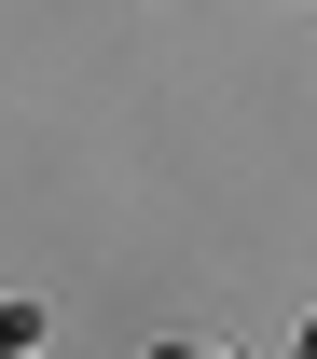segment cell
<instances>
[{
  "label": "cell",
  "mask_w": 317,
  "mask_h": 359,
  "mask_svg": "<svg viewBox=\"0 0 317 359\" xmlns=\"http://www.w3.org/2000/svg\"><path fill=\"white\" fill-rule=\"evenodd\" d=\"M152 359H221V346H152Z\"/></svg>",
  "instance_id": "6da1fadb"
},
{
  "label": "cell",
  "mask_w": 317,
  "mask_h": 359,
  "mask_svg": "<svg viewBox=\"0 0 317 359\" xmlns=\"http://www.w3.org/2000/svg\"><path fill=\"white\" fill-rule=\"evenodd\" d=\"M304 359H317V332H304Z\"/></svg>",
  "instance_id": "7a4b0ae2"
}]
</instances>
